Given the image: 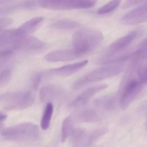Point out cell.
Listing matches in <instances>:
<instances>
[{
  "instance_id": "6da1fadb",
  "label": "cell",
  "mask_w": 147,
  "mask_h": 147,
  "mask_svg": "<svg viewBox=\"0 0 147 147\" xmlns=\"http://www.w3.org/2000/svg\"><path fill=\"white\" fill-rule=\"evenodd\" d=\"M102 32L93 29H81L74 33L72 38L73 49L80 57L90 53L102 43Z\"/></svg>"
},
{
  "instance_id": "7a4b0ae2",
  "label": "cell",
  "mask_w": 147,
  "mask_h": 147,
  "mask_svg": "<svg viewBox=\"0 0 147 147\" xmlns=\"http://www.w3.org/2000/svg\"><path fill=\"white\" fill-rule=\"evenodd\" d=\"M125 67V64L105 65L104 66L95 69L79 78L74 84L73 88L79 89L90 84L116 76L122 72Z\"/></svg>"
},
{
  "instance_id": "3957f363",
  "label": "cell",
  "mask_w": 147,
  "mask_h": 147,
  "mask_svg": "<svg viewBox=\"0 0 147 147\" xmlns=\"http://www.w3.org/2000/svg\"><path fill=\"white\" fill-rule=\"evenodd\" d=\"M1 134L7 140L26 142L38 141L41 136L38 126L29 122L6 128L2 131Z\"/></svg>"
},
{
  "instance_id": "277c9868",
  "label": "cell",
  "mask_w": 147,
  "mask_h": 147,
  "mask_svg": "<svg viewBox=\"0 0 147 147\" xmlns=\"http://www.w3.org/2000/svg\"><path fill=\"white\" fill-rule=\"evenodd\" d=\"M40 7L55 10L81 9L91 8L97 0H37Z\"/></svg>"
},
{
  "instance_id": "5b68a950",
  "label": "cell",
  "mask_w": 147,
  "mask_h": 147,
  "mask_svg": "<svg viewBox=\"0 0 147 147\" xmlns=\"http://www.w3.org/2000/svg\"><path fill=\"white\" fill-rule=\"evenodd\" d=\"M144 85L138 78L128 81L121 90L119 98L121 108H127L141 92Z\"/></svg>"
},
{
  "instance_id": "8992f818",
  "label": "cell",
  "mask_w": 147,
  "mask_h": 147,
  "mask_svg": "<svg viewBox=\"0 0 147 147\" xmlns=\"http://www.w3.org/2000/svg\"><path fill=\"white\" fill-rule=\"evenodd\" d=\"M4 109L7 110H23L31 107L34 101L33 94L30 91L10 93Z\"/></svg>"
},
{
  "instance_id": "52a82bcc",
  "label": "cell",
  "mask_w": 147,
  "mask_h": 147,
  "mask_svg": "<svg viewBox=\"0 0 147 147\" xmlns=\"http://www.w3.org/2000/svg\"><path fill=\"white\" fill-rule=\"evenodd\" d=\"M15 50L26 52L40 51L45 47V44L38 38L26 35L17 37L12 43Z\"/></svg>"
},
{
  "instance_id": "ba28073f",
  "label": "cell",
  "mask_w": 147,
  "mask_h": 147,
  "mask_svg": "<svg viewBox=\"0 0 147 147\" xmlns=\"http://www.w3.org/2000/svg\"><path fill=\"white\" fill-rule=\"evenodd\" d=\"M147 21V1L124 15L121 22L126 25H134Z\"/></svg>"
},
{
  "instance_id": "9c48e42d",
  "label": "cell",
  "mask_w": 147,
  "mask_h": 147,
  "mask_svg": "<svg viewBox=\"0 0 147 147\" xmlns=\"http://www.w3.org/2000/svg\"><path fill=\"white\" fill-rule=\"evenodd\" d=\"M137 36L136 31H131L112 43L106 50L105 57L111 58L128 47Z\"/></svg>"
},
{
  "instance_id": "30bf717a",
  "label": "cell",
  "mask_w": 147,
  "mask_h": 147,
  "mask_svg": "<svg viewBox=\"0 0 147 147\" xmlns=\"http://www.w3.org/2000/svg\"><path fill=\"white\" fill-rule=\"evenodd\" d=\"M88 60H84L51 69L44 72V76H56L68 77L75 74L88 64Z\"/></svg>"
},
{
  "instance_id": "8fae6325",
  "label": "cell",
  "mask_w": 147,
  "mask_h": 147,
  "mask_svg": "<svg viewBox=\"0 0 147 147\" xmlns=\"http://www.w3.org/2000/svg\"><path fill=\"white\" fill-rule=\"evenodd\" d=\"M108 87L106 84L99 85L88 88L81 92L71 102L70 107L79 108L85 104L95 95Z\"/></svg>"
},
{
  "instance_id": "7c38bea8",
  "label": "cell",
  "mask_w": 147,
  "mask_h": 147,
  "mask_svg": "<svg viewBox=\"0 0 147 147\" xmlns=\"http://www.w3.org/2000/svg\"><path fill=\"white\" fill-rule=\"evenodd\" d=\"M80 57L74 49H63L51 52L45 55V59L49 62H59L71 61Z\"/></svg>"
},
{
  "instance_id": "4fadbf2b",
  "label": "cell",
  "mask_w": 147,
  "mask_h": 147,
  "mask_svg": "<svg viewBox=\"0 0 147 147\" xmlns=\"http://www.w3.org/2000/svg\"><path fill=\"white\" fill-rule=\"evenodd\" d=\"M65 92L64 89L60 86L49 85L41 88L39 92L40 98L42 102H50L61 98Z\"/></svg>"
},
{
  "instance_id": "5bb4252c",
  "label": "cell",
  "mask_w": 147,
  "mask_h": 147,
  "mask_svg": "<svg viewBox=\"0 0 147 147\" xmlns=\"http://www.w3.org/2000/svg\"><path fill=\"white\" fill-rule=\"evenodd\" d=\"M44 20V17L42 16H38L27 21L16 29L17 36H26L32 33L39 27Z\"/></svg>"
},
{
  "instance_id": "9a60e30c",
  "label": "cell",
  "mask_w": 147,
  "mask_h": 147,
  "mask_svg": "<svg viewBox=\"0 0 147 147\" xmlns=\"http://www.w3.org/2000/svg\"><path fill=\"white\" fill-rule=\"evenodd\" d=\"M74 120L80 122L95 123L100 120L98 113L93 109H85L75 113L73 116Z\"/></svg>"
},
{
  "instance_id": "2e32d148",
  "label": "cell",
  "mask_w": 147,
  "mask_h": 147,
  "mask_svg": "<svg viewBox=\"0 0 147 147\" xmlns=\"http://www.w3.org/2000/svg\"><path fill=\"white\" fill-rule=\"evenodd\" d=\"M96 106L107 111H111L115 109L117 104V98L113 95H107L101 97L95 100Z\"/></svg>"
},
{
  "instance_id": "e0dca14e",
  "label": "cell",
  "mask_w": 147,
  "mask_h": 147,
  "mask_svg": "<svg viewBox=\"0 0 147 147\" xmlns=\"http://www.w3.org/2000/svg\"><path fill=\"white\" fill-rule=\"evenodd\" d=\"M108 131L105 127L99 128L90 132L86 131L82 143V146H89L104 135Z\"/></svg>"
},
{
  "instance_id": "ac0fdd59",
  "label": "cell",
  "mask_w": 147,
  "mask_h": 147,
  "mask_svg": "<svg viewBox=\"0 0 147 147\" xmlns=\"http://www.w3.org/2000/svg\"><path fill=\"white\" fill-rule=\"evenodd\" d=\"M54 107L52 103L49 102L47 104L40 121V127L44 130L48 129L53 114Z\"/></svg>"
},
{
  "instance_id": "d6986e66",
  "label": "cell",
  "mask_w": 147,
  "mask_h": 147,
  "mask_svg": "<svg viewBox=\"0 0 147 147\" xmlns=\"http://www.w3.org/2000/svg\"><path fill=\"white\" fill-rule=\"evenodd\" d=\"M17 37L16 29L6 30L0 33V49L12 44Z\"/></svg>"
},
{
  "instance_id": "ffe728a7",
  "label": "cell",
  "mask_w": 147,
  "mask_h": 147,
  "mask_svg": "<svg viewBox=\"0 0 147 147\" xmlns=\"http://www.w3.org/2000/svg\"><path fill=\"white\" fill-rule=\"evenodd\" d=\"M74 120L72 117H66L63 121L61 132V141L64 142L74 130Z\"/></svg>"
},
{
  "instance_id": "44dd1931",
  "label": "cell",
  "mask_w": 147,
  "mask_h": 147,
  "mask_svg": "<svg viewBox=\"0 0 147 147\" xmlns=\"http://www.w3.org/2000/svg\"><path fill=\"white\" fill-rule=\"evenodd\" d=\"M80 23L75 21L69 20H63L58 21L51 24V27L52 28L61 30L71 29L78 27Z\"/></svg>"
},
{
  "instance_id": "7402d4cb",
  "label": "cell",
  "mask_w": 147,
  "mask_h": 147,
  "mask_svg": "<svg viewBox=\"0 0 147 147\" xmlns=\"http://www.w3.org/2000/svg\"><path fill=\"white\" fill-rule=\"evenodd\" d=\"M86 131L82 128L74 129L71 134V142L74 146H82Z\"/></svg>"
},
{
  "instance_id": "603a6c76",
  "label": "cell",
  "mask_w": 147,
  "mask_h": 147,
  "mask_svg": "<svg viewBox=\"0 0 147 147\" xmlns=\"http://www.w3.org/2000/svg\"><path fill=\"white\" fill-rule=\"evenodd\" d=\"M135 59H147V38L145 39L140 44L136 51L134 53Z\"/></svg>"
},
{
  "instance_id": "cb8c5ba5",
  "label": "cell",
  "mask_w": 147,
  "mask_h": 147,
  "mask_svg": "<svg viewBox=\"0 0 147 147\" xmlns=\"http://www.w3.org/2000/svg\"><path fill=\"white\" fill-rule=\"evenodd\" d=\"M121 0H112L100 7L98 10V14H108L115 9L121 3Z\"/></svg>"
},
{
  "instance_id": "d4e9b609",
  "label": "cell",
  "mask_w": 147,
  "mask_h": 147,
  "mask_svg": "<svg viewBox=\"0 0 147 147\" xmlns=\"http://www.w3.org/2000/svg\"><path fill=\"white\" fill-rule=\"evenodd\" d=\"M14 52L12 50H2L0 51V70L13 58Z\"/></svg>"
},
{
  "instance_id": "484cf974",
  "label": "cell",
  "mask_w": 147,
  "mask_h": 147,
  "mask_svg": "<svg viewBox=\"0 0 147 147\" xmlns=\"http://www.w3.org/2000/svg\"><path fill=\"white\" fill-rule=\"evenodd\" d=\"M44 77V72H35L31 78V84L34 89H38Z\"/></svg>"
},
{
  "instance_id": "4316f807",
  "label": "cell",
  "mask_w": 147,
  "mask_h": 147,
  "mask_svg": "<svg viewBox=\"0 0 147 147\" xmlns=\"http://www.w3.org/2000/svg\"><path fill=\"white\" fill-rule=\"evenodd\" d=\"M137 74L139 80L145 85H147V64L139 68Z\"/></svg>"
},
{
  "instance_id": "83f0119b",
  "label": "cell",
  "mask_w": 147,
  "mask_h": 147,
  "mask_svg": "<svg viewBox=\"0 0 147 147\" xmlns=\"http://www.w3.org/2000/svg\"><path fill=\"white\" fill-rule=\"evenodd\" d=\"M11 77V71L9 69H5L0 73V87L7 84Z\"/></svg>"
},
{
  "instance_id": "f1b7e54d",
  "label": "cell",
  "mask_w": 147,
  "mask_h": 147,
  "mask_svg": "<svg viewBox=\"0 0 147 147\" xmlns=\"http://www.w3.org/2000/svg\"><path fill=\"white\" fill-rule=\"evenodd\" d=\"M144 1H146L147 0H126L122 7L123 9L127 8L136 4H139Z\"/></svg>"
},
{
  "instance_id": "f546056e",
  "label": "cell",
  "mask_w": 147,
  "mask_h": 147,
  "mask_svg": "<svg viewBox=\"0 0 147 147\" xmlns=\"http://www.w3.org/2000/svg\"><path fill=\"white\" fill-rule=\"evenodd\" d=\"M13 21V20L10 18H0V31L4 28L10 25Z\"/></svg>"
},
{
  "instance_id": "4dcf8cb0",
  "label": "cell",
  "mask_w": 147,
  "mask_h": 147,
  "mask_svg": "<svg viewBox=\"0 0 147 147\" xmlns=\"http://www.w3.org/2000/svg\"><path fill=\"white\" fill-rule=\"evenodd\" d=\"M13 10H14L13 7H10L6 8L0 9V15L3 14V13L10 12Z\"/></svg>"
},
{
  "instance_id": "1f68e13d",
  "label": "cell",
  "mask_w": 147,
  "mask_h": 147,
  "mask_svg": "<svg viewBox=\"0 0 147 147\" xmlns=\"http://www.w3.org/2000/svg\"><path fill=\"white\" fill-rule=\"evenodd\" d=\"M7 118V116L6 115L0 114V122L3 121H5Z\"/></svg>"
},
{
  "instance_id": "d6a6232c",
  "label": "cell",
  "mask_w": 147,
  "mask_h": 147,
  "mask_svg": "<svg viewBox=\"0 0 147 147\" xmlns=\"http://www.w3.org/2000/svg\"><path fill=\"white\" fill-rule=\"evenodd\" d=\"M6 1H7V0H0V4L4 3L6 2Z\"/></svg>"
},
{
  "instance_id": "836d02e7",
  "label": "cell",
  "mask_w": 147,
  "mask_h": 147,
  "mask_svg": "<svg viewBox=\"0 0 147 147\" xmlns=\"http://www.w3.org/2000/svg\"><path fill=\"white\" fill-rule=\"evenodd\" d=\"M3 126V125L2 124H1L0 123V130L2 128Z\"/></svg>"
},
{
  "instance_id": "e575fe53",
  "label": "cell",
  "mask_w": 147,
  "mask_h": 147,
  "mask_svg": "<svg viewBox=\"0 0 147 147\" xmlns=\"http://www.w3.org/2000/svg\"></svg>"
}]
</instances>
